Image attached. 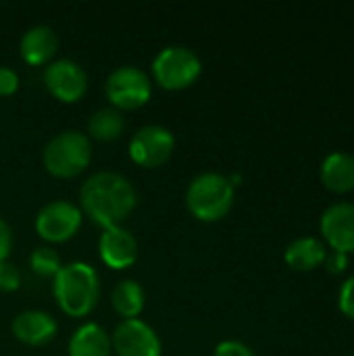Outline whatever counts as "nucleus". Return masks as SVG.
Listing matches in <instances>:
<instances>
[{
  "mask_svg": "<svg viewBox=\"0 0 354 356\" xmlns=\"http://www.w3.org/2000/svg\"><path fill=\"white\" fill-rule=\"evenodd\" d=\"M200 73L202 60L188 46H165L152 58V77L163 90H186Z\"/></svg>",
  "mask_w": 354,
  "mask_h": 356,
  "instance_id": "5",
  "label": "nucleus"
},
{
  "mask_svg": "<svg viewBox=\"0 0 354 356\" xmlns=\"http://www.w3.org/2000/svg\"><path fill=\"white\" fill-rule=\"evenodd\" d=\"M111 305L119 317L138 319L146 305V292L140 282L136 280H121L111 292Z\"/></svg>",
  "mask_w": 354,
  "mask_h": 356,
  "instance_id": "18",
  "label": "nucleus"
},
{
  "mask_svg": "<svg viewBox=\"0 0 354 356\" xmlns=\"http://www.w3.org/2000/svg\"><path fill=\"white\" fill-rule=\"evenodd\" d=\"M319 229L332 250L351 254L354 252V202L330 204L319 221Z\"/></svg>",
  "mask_w": 354,
  "mask_h": 356,
  "instance_id": "11",
  "label": "nucleus"
},
{
  "mask_svg": "<svg viewBox=\"0 0 354 356\" xmlns=\"http://www.w3.org/2000/svg\"><path fill=\"white\" fill-rule=\"evenodd\" d=\"M236 188L230 177L217 171L198 173L186 190L188 211L204 223H215L223 219L234 207Z\"/></svg>",
  "mask_w": 354,
  "mask_h": 356,
  "instance_id": "3",
  "label": "nucleus"
},
{
  "mask_svg": "<svg viewBox=\"0 0 354 356\" xmlns=\"http://www.w3.org/2000/svg\"><path fill=\"white\" fill-rule=\"evenodd\" d=\"M29 267L40 277H54L61 271L63 263H61V257H58V252L54 248L38 246L29 254Z\"/></svg>",
  "mask_w": 354,
  "mask_h": 356,
  "instance_id": "20",
  "label": "nucleus"
},
{
  "mask_svg": "<svg viewBox=\"0 0 354 356\" xmlns=\"http://www.w3.org/2000/svg\"><path fill=\"white\" fill-rule=\"evenodd\" d=\"M56 48H58L56 31L50 25H44V23L29 27L23 33L21 42H19L21 58L27 65H33V67L52 63V56L56 54Z\"/></svg>",
  "mask_w": 354,
  "mask_h": 356,
  "instance_id": "14",
  "label": "nucleus"
},
{
  "mask_svg": "<svg viewBox=\"0 0 354 356\" xmlns=\"http://www.w3.org/2000/svg\"><path fill=\"white\" fill-rule=\"evenodd\" d=\"M111 346L117 356H161L163 353L159 334L140 317L121 321L111 334Z\"/></svg>",
  "mask_w": 354,
  "mask_h": 356,
  "instance_id": "10",
  "label": "nucleus"
},
{
  "mask_svg": "<svg viewBox=\"0 0 354 356\" xmlns=\"http://www.w3.org/2000/svg\"><path fill=\"white\" fill-rule=\"evenodd\" d=\"M125 131V119L121 111L113 106H102L94 111L88 119V138H94L98 142H113L121 138Z\"/></svg>",
  "mask_w": 354,
  "mask_h": 356,
  "instance_id": "19",
  "label": "nucleus"
},
{
  "mask_svg": "<svg viewBox=\"0 0 354 356\" xmlns=\"http://www.w3.org/2000/svg\"><path fill=\"white\" fill-rule=\"evenodd\" d=\"M83 221V213L77 204L69 200H50L35 215V232L42 240L50 244H61L71 240Z\"/></svg>",
  "mask_w": 354,
  "mask_h": 356,
  "instance_id": "8",
  "label": "nucleus"
},
{
  "mask_svg": "<svg viewBox=\"0 0 354 356\" xmlns=\"http://www.w3.org/2000/svg\"><path fill=\"white\" fill-rule=\"evenodd\" d=\"M19 286H21L19 269L10 261L0 263V290L2 292H15V290H19Z\"/></svg>",
  "mask_w": 354,
  "mask_h": 356,
  "instance_id": "21",
  "label": "nucleus"
},
{
  "mask_svg": "<svg viewBox=\"0 0 354 356\" xmlns=\"http://www.w3.org/2000/svg\"><path fill=\"white\" fill-rule=\"evenodd\" d=\"M13 336L27 346H46L56 336V319L40 309H29L15 315L10 323Z\"/></svg>",
  "mask_w": 354,
  "mask_h": 356,
  "instance_id": "13",
  "label": "nucleus"
},
{
  "mask_svg": "<svg viewBox=\"0 0 354 356\" xmlns=\"http://www.w3.org/2000/svg\"><path fill=\"white\" fill-rule=\"evenodd\" d=\"M52 294L58 309L73 317L81 319L90 315L100 298V277L98 271L83 263L71 261L61 267V271L52 277Z\"/></svg>",
  "mask_w": 354,
  "mask_h": 356,
  "instance_id": "2",
  "label": "nucleus"
},
{
  "mask_svg": "<svg viewBox=\"0 0 354 356\" xmlns=\"http://www.w3.org/2000/svg\"><path fill=\"white\" fill-rule=\"evenodd\" d=\"M90 161H92V142L88 134L79 129L58 131L46 142L42 150V163L46 171L61 179H69L83 173Z\"/></svg>",
  "mask_w": 354,
  "mask_h": 356,
  "instance_id": "4",
  "label": "nucleus"
},
{
  "mask_svg": "<svg viewBox=\"0 0 354 356\" xmlns=\"http://www.w3.org/2000/svg\"><path fill=\"white\" fill-rule=\"evenodd\" d=\"M106 100L117 111H136L152 96V79L136 65H123L108 73L104 86Z\"/></svg>",
  "mask_w": 354,
  "mask_h": 356,
  "instance_id": "6",
  "label": "nucleus"
},
{
  "mask_svg": "<svg viewBox=\"0 0 354 356\" xmlns=\"http://www.w3.org/2000/svg\"><path fill=\"white\" fill-rule=\"evenodd\" d=\"M138 207L134 184L117 171L92 173L79 188L81 213L102 229L121 225Z\"/></svg>",
  "mask_w": 354,
  "mask_h": 356,
  "instance_id": "1",
  "label": "nucleus"
},
{
  "mask_svg": "<svg viewBox=\"0 0 354 356\" xmlns=\"http://www.w3.org/2000/svg\"><path fill=\"white\" fill-rule=\"evenodd\" d=\"M319 175L325 188L334 192H348L354 188V154L346 150L330 152L319 167Z\"/></svg>",
  "mask_w": 354,
  "mask_h": 356,
  "instance_id": "15",
  "label": "nucleus"
},
{
  "mask_svg": "<svg viewBox=\"0 0 354 356\" xmlns=\"http://www.w3.org/2000/svg\"><path fill=\"white\" fill-rule=\"evenodd\" d=\"M19 90V73L13 67L0 65V96H13Z\"/></svg>",
  "mask_w": 354,
  "mask_h": 356,
  "instance_id": "24",
  "label": "nucleus"
},
{
  "mask_svg": "<svg viewBox=\"0 0 354 356\" xmlns=\"http://www.w3.org/2000/svg\"><path fill=\"white\" fill-rule=\"evenodd\" d=\"M13 242H15L13 229H10V225L0 217V263L8 261L10 250H13Z\"/></svg>",
  "mask_w": 354,
  "mask_h": 356,
  "instance_id": "25",
  "label": "nucleus"
},
{
  "mask_svg": "<svg viewBox=\"0 0 354 356\" xmlns=\"http://www.w3.org/2000/svg\"><path fill=\"white\" fill-rule=\"evenodd\" d=\"M213 356H257L250 346L240 340H223L215 346Z\"/></svg>",
  "mask_w": 354,
  "mask_h": 356,
  "instance_id": "22",
  "label": "nucleus"
},
{
  "mask_svg": "<svg viewBox=\"0 0 354 356\" xmlns=\"http://www.w3.org/2000/svg\"><path fill=\"white\" fill-rule=\"evenodd\" d=\"M338 307L340 311L354 319V275L346 277L344 284L340 286V294H338Z\"/></svg>",
  "mask_w": 354,
  "mask_h": 356,
  "instance_id": "23",
  "label": "nucleus"
},
{
  "mask_svg": "<svg viewBox=\"0 0 354 356\" xmlns=\"http://www.w3.org/2000/svg\"><path fill=\"white\" fill-rule=\"evenodd\" d=\"M98 254L100 261L113 271L129 269L138 261V240L123 225L106 227L98 240Z\"/></svg>",
  "mask_w": 354,
  "mask_h": 356,
  "instance_id": "12",
  "label": "nucleus"
},
{
  "mask_svg": "<svg viewBox=\"0 0 354 356\" xmlns=\"http://www.w3.org/2000/svg\"><path fill=\"white\" fill-rule=\"evenodd\" d=\"M46 90L61 102H79L88 92V73L73 58H56L44 69Z\"/></svg>",
  "mask_w": 354,
  "mask_h": 356,
  "instance_id": "9",
  "label": "nucleus"
},
{
  "mask_svg": "<svg viewBox=\"0 0 354 356\" xmlns=\"http://www.w3.org/2000/svg\"><path fill=\"white\" fill-rule=\"evenodd\" d=\"M129 159L146 169L165 165L175 150V136L169 127L150 123L140 127L129 140Z\"/></svg>",
  "mask_w": 354,
  "mask_h": 356,
  "instance_id": "7",
  "label": "nucleus"
},
{
  "mask_svg": "<svg viewBox=\"0 0 354 356\" xmlns=\"http://www.w3.org/2000/svg\"><path fill=\"white\" fill-rule=\"evenodd\" d=\"M69 356H111V336L106 330L94 321L79 325L69 340Z\"/></svg>",
  "mask_w": 354,
  "mask_h": 356,
  "instance_id": "16",
  "label": "nucleus"
},
{
  "mask_svg": "<svg viewBox=\"0 0 354 356\" xmlns=\"http://www.w3.org/2000/svg\"><path fill=\"white\" fill-rule=\"evenodd\" d=\"M323 265H325L328 271H332V273H342V271L348 267V254L338 252V250H332V252H328Z\"/></svg>",
  "mask_w": 354,
  "mask_h": 356,
  "instance_id": "26",
  "label": "nucleus"
},
{
  "mask_svg": "<svg viewBox=\"0 0 354 356\" xmlns=\"http://www.w3.org/2000/svg\"><path fill=\"white\" fill-rule=\"evenodd\" d=\"M328 248L325 242L315 236H300L286 246L284 259L296 271H311L325 263Z\"/></svg>",
  "mask_w": 354,
  "mask_h": 356,
  "instance_id": "17",
  "label": "nucleus"
}]
</instances>
